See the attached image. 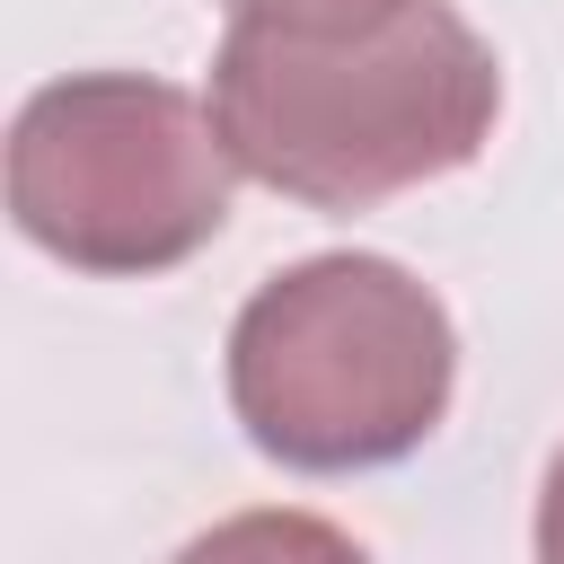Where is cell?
I'll list each match as a JSON object with an SVG mask.
<instances>
[{"mask_svg":"<svg viewBox=\"0 0 564 564\" xmlns=\"http://www.w3.org/2000/svg\"><path fill=\"white\" fill-rule=\"evenodd\" d=\"M238 167L308 212H370L494 141L502 70L449 0H247L212 53Z\"/></svg>","mask_w":564,"mask_h":564,"instance_id":"cell-1","label":"cell"},{"mask_svg":"<svg viewBox=\"0 0 564 564\" xmlns=\"http://www.w3.org/2000/svg\"><path fill=\"white\" fill-rule=\"evenodd\" d=\"M458 388V326L388 256H300L229 326V405L300 476H352L423 449Z\"/></svg>","mask_w":564,"mask_h":564,"instance_id":"cell-2","label":"cell"},{"mask_svg":"<svg viewBox=\"0 0 564 564\" xmlns=\"http://www.w3.org/2000/svg\"><path fill=\"white\" fill-rule=\"evenodd\" d=\"M238 150L150 70H70L9 123V212L79 273H167L229 220Z\"/></svg>","mask_w":564,"mask_h":564,"instance_id":"cell-3","label":"cell"},{"mask_svg":"<svg viewBox=\"0 0 564 564\" xmlns=\"http://www.w3.org/2000/svg\"><path fill=\"white\" fill-rule=\"evenodd\" d=\"M538 555L564 564V449L546 458V494H538Z\"/></svg>","mask_w":564,"mask_h":564,"instance_id":"cell-4","label":"cell"},{"mask_svg":"<svg viewBox=\"0 0 564 564\" xmlns=\"http://www.w3.org/2000/svg\"><path fill=\"white\" fill-rule=\"evenodd\" d=\"M229 9H247V0H229Z\"/></svg>","mask_w":564,"mask_h":564,"instance_id":"cell-5","label":"cell"}]
</instances>
